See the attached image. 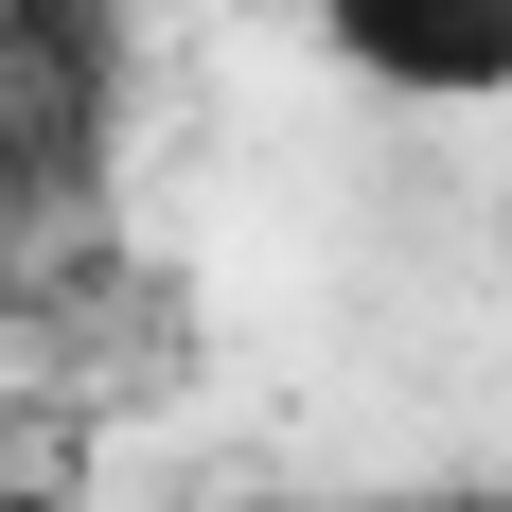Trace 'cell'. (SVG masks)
I'll return each mask as SVG.
<instances>
[{
  "label": "cell",
  "mask_w": 512,
  "mask_h": 512,
  "mask_svg": "<svg viewBox=\"0 0 512 512\" xmlns=\"http://www.w3.org/2000/svg\"><path fill=\"white\" fill-rule=\"evenodd\" d=\"M318 36H336V71H371L407 106H495L512 89V0H318Z\"/></svg>",
  "instance_id": "1"
},
{
  "label": "cell",
  "mask_w": 512,
  "mask_h": 512,
  "mask_svg": "<svg viewBox=\"0 0 512 512\" xmlns=\"http://www.w3.org/2000/svg\"><path fill=\"white\" fill-rule=\"evenodd\" d=\"M354 512H512V477H477V495H354Z\"/></svg>",
  "instance_id": "2"
}]
</instances>
